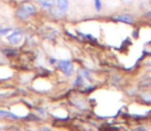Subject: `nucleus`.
Listing matches in <instances>:
<instances>
[{"label": "nucleus", "mask_w": 151, "mask_h": 131, "mask_svg": "<svg viewBox=\"0 0 151 131\" xmlns=\"http://www.w3.org/2000/svg\"><path fill=\"white\" fill-rule=\"evenodd\" d=\"M36 12V7L32 3H24L18 10V16L20 19H27Z\"/></svg>", "instance_id": "obj_1"}, {"label": "nucleus", "mask_w": 151, "mask_h": 131, "mask_svg": "<svg viewBox=\"0 0 151 131\" xmlns=\"http://www.w3.org/2000/svg\"><path fill=\"white\" fill-rule=\"evenodd\" d=\"M59 68L67 76H71L72 73H73V65L69 61H60L59 62Z\"/></svg>", "instance_id": "obj_2"}, {"label": "nucleus", "mask_w": 151, "mask_h": 131, "mask_svg": "<svg viewBox=\"0 0 151 131\" xmlns=\"http://www.w3.org/2000/svg\"><path fill=\"white\" fill-rule=\"evenodd\" d=\"M22 37H23V33L21 30H17L14 31V32H12V34H10L9 36L7 37L8 41H9V43L12 44H19L20 43V41L22 40Z\"/></svg>", "instance_id": "obj_3"}, {"label": "nucleus", "mask_w": 151, "mask_h": 131, "mask_svg": "<svg viewBox=\"0 0 151 131\" xmlns=\"http://www.w3.org/2000/svg\"><path fill=\"white\" fill-rule=\"evenodd\" d=\"M113 20L117 21V22L125 23V24H133L134 23L133 16H129V14H119V16H114Z\"/></svg>", "instance_id": "obj_4"}, {"label": "nucleus", "mask_w": 151, "mask_h": 131, "mask_svg": "<svg viewBox=\"0 0 151 131\" xmlns=\"http://www.w3.org/2000/svg\"><path fill=\"white\" fill-rule=\"evenodd\" d=\"M58 7L63 11H66L69 8V1L68 0H58Z\"/></svg>", "instance_id": "obj_5"}, {"label": "nucleus", "mask_w": 151, "mask_h": 131, "mask_svg": "<svg viewBox=\"0 0 151 131\" xmlns=\"http://www.w3.org/2000/svg\"><path fill=\"white\" fill-rule=\"evenodd\" d=\"M39 2L43 7H52L56 4V0H39Z\"/></svg>", "instance_id": "obj_6"}, {"label": "nucleus", "mask_w": 151, "mask_h": 131, "mask_svg": "<svg viewBox=\"0 0 151 131\" xmlns=\"http://www.w3.org/2000/svg\"><path fill=\"white\" fill-rule=\"evenodd\" d=\"M50 12H52V14H54L55 16H58V18H59V16H63L64 12H65V11L61 10L60 8L58 7V8H52V9L50 10Z\"/></svg>", "instance_id": "obj_7"}, {"label": "nucleus", "mask_w": 151, "mask_h": 131, "mask_svg": "<svg viewBox=\"0 0 151 131\" xmlns=\"http://www.w3.org/2000/svg\"><path fill=\"white\" fill-rule=\"evenodd\" d=\"M0 116H3V117H12V118H18V116H16L14 114L9 113V112H6V111H2L0 110Z\"/></svg>", "instance_id": "obj_8"}, {"label": "nucleus", "mask_w": 151, "mask_h": 131, "mask_svg": "<svg viewBox=\"0 0 151 131\" xmlns=\"http://www.w3.org/2000/svg\"><path fill=\"white\" fill-rule=\"evenodd\" d=\"M95 6H96V9H97L98 11H100L102 8L101 0H95Z\"/></svg>", "instance_id": "obj_9"}, {"label": "nucleus", "mask_w": 151, "mask_h": 131, "mask_svg": "<svg viewBox=\"0 0 151 131\" xmlns=\"http://www.w3.org/2000/svg\"><path fill=\"white\" fill-rule=\"evenodd\" d=\"M7 32H10V29H2L0 25V34H6Z\"/></svg>", "instance_id": "obj_10"}, {"label": "nucleus", "mask_w": 151, "mask_h": 131, "mask_svg": "<svg viewBox=\"0 0 151 131\" xmlns=\"http://www.w3.org/2000/svg\"><path fill=\"white\" fill-rule=\"evenodd\" d=\"M123 1H124L125 3H132V2H133L134 0H123Z\"/></svg>", "instance_id": "obj_11"}, {"label": "nucleus", "mask_w": 151, "mask_h": 131, "mask_svg": "<svg viewBox=\"0 0 151 131\" xmlns=\"http://www.w3.org/2000/svg\"><path fill=\"white\" fill-rule=\"evenodd\" d=\"M149 16H150V19H151V12H150V14H149Z\"/></svg>", "instance_id": "obj_12"}]
</instances>
